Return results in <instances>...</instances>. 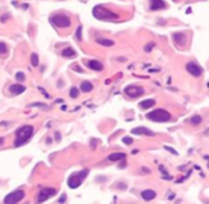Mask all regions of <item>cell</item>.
Wrapping results in <instances>:
<instances>
[{
    "label": "cell",
    "mask_w": 209,
    "mask_h": 204,
    "mask_svg": "<svg viewBox=\"0 0 209 204\" xmlns=\"http://www.w3.org/2000/svg\"><path fill=\"white\" fill-rule=\"evenodd\" d=\"M50 23L55 26V27H60V29H67L71 26V19L66 16V14H53L50 17Z\"/></svg>",
    "instance_id": "277c9868"
},
{
    "label": "cell",
    "mask_w": 209,
    "mask_h": 204,
    "mask_svg": "<svg viewBox=\"0 0 209 204\" xmlns=\"http://www.w3.org/2000/svg\"><path fill=\"white\" fill-rule=\"evenodd\" d=\"M58 201H60V203H63V201H66V196H63V197H61V198H60Z\"/></svg>",
    "instance_id": "f546056e"
},
{
    "label": "cell",
    "mask_w": 209,
    "mask_h": 204,
    "mask_svg": "<svg viewBox=\"0 0 209 204\" xmlns=\"http://www.w3.org/2000/svg\"><path fill=\"white\" fill-rule=\"evenodd\" d=\"M88 176V169H83L80 172H74L73 174H70L68 180H67V184L70 189H77L81 183L84 182V179Z\"/></svg>",
    "instance_id": "7a4b0ae2"
},
{
    "label": "cell",
    "mask_w": 209,
    "mask_h": 204,
    "mask_svg": "<svg viewBox=\"0 0 209 204\" xmlns=\"http://www.w3.org/2000/svg\"><path fill=\"white\" fill-rule=\"evenodd\" d=\"M132 135H147V136H152L154 132L149 130L148 128H144V126H140V128H134L131 130Z\"/></svg>",
    "instance_id": "7c38bea8"
},
{
    "label": "cell",
    "mask_w": 209,
    "mask_h": 204,
    "mask_svg": "<svg viewBox=\"0 0 209 204\" xmlns=\"http://www.w3.org/2000/svg\"><path fill=\"white\" fill-rule=\"evenodd\" d=\"M154 105H155V99H145V101L140 102V108L141 109H148V108L154 107Z\"/></svg>",
    "instance_id": "d6986e66"
},
{
    "label": "cell",
    "mask_w": 209,
    "mask_h": 204,
    "mask_svg": "<svg viewBox=\"0 0 209 204\" xmlns=\"http://www.w3.org/2000/svg\"><path fill=\"white\" fill-rule=\"evenodd\" d=\"M185 68H187V71L191 74V75L194 77H201L202 75V72H203V70H202V67L196 63H194V61H191V63H188L185 65Z\"/></svg>",
    "instance_id": "ba28073f"
},
{
    "label": "cell",
    "mask_w": 209,
    "mask_h": 204,
    "mask_svg": "<svg viewBox=\"0 0 209 204\" xmlns=\"http://www.w3.org/2000/svg\"><path fill=\"white\" fill-rule=\"evenodd\" d=\"M78 94H80V89H78V88H74V86H73V88L70 89V97L71 98H77Z\"/></svg>",
    "instance_id": "7402d4cb"
},
{
    "label": "cell",
    "mask_w": 209,
    "mask_h": 204,
    "mask_svg": "<svg viewBox=\"0 0 209 204\" xmlns=\"http://www.w3.org/2000/svg\"><path fill=\"white\" fill-rule=\"evenodd\" d=\"M32 65L37 67L39 65V55L37 54H32Z\"/></svg>",
    "instance_id": "603a6c76"
},
{
    "label": "cell",
    "mask_w": 209,
    "mask_h": 204,
    "mask_svg": "<svg viewBox=\"0 0 209 204\" xmlns=\"http://www.w3.org/2000/svg\"><path fill=\"white\" fill-rule=\"evenodd\" d=\"M23 198H24V191H23V190H16V191L7 194V196L4 197V203H6V204H9V203H19V201H22Z\"/></svg>",
    "instance_id": "8992f818"
},
{
    "label": "cell",
    "mask_w": 209,
    "mask_h": 204,
    "mask_svg": "<svg viewBox=\"0 0 209 204\" xmlns=\"http://www.w3.org/2000/svg\"><path fill=\"white\" fill-rule=\"evenodd\" d=\"M34 128L32 125H24L20 129H17L16 132V138H14V148H20L24 143H27L30 138L33 136Z\"/></svg>",
    "instance_id": "6da1fadb"
},
{
    "label": "cell",
    "mask_w": 209,
    "mask_h": 204,
    "mask_svg": "<svg viewBox=\"0 0 209 204\" xmlns=\"http://www.w3.org/2000/svg\"><path fill=\"white\" fill-rule=\"evenodd\" d=\"M124 92L130 98H138L144 94V88L142 86H138V85H130L124 89Z\"/></svg>",
    "instance_id": "52a82bcc"
},
{
    "label": "cell",
    "mask_w": 209,
    "mask_h": 204,
    "mask_svg": "<svg viewBox=\"0 0 209 204\" xmlns=\"http://www.w3.org/2000/svg\"><path fill=\"white\" fill-rule=\"evenodd\" d=\"M80 91L81 92H91L93 91V84L90 81H83L81 86H80Z\"/></svg>",
    "instance_id": "ac0fdd59"
},
{
    "label": "cell",
    "mask_w": 209,
    "mask_h": 204,
    "mask_svg": "<svg viewBox=\"0 0 209 204\" xmlns=\"http://www.w3.org/2000/svg\"><path fill=\"white\" fill-rule=\"evenodd\" d=\"M24 78H26V77H24V74H23V72H17V74H16V79H17L19 82L24 81Z\"/></svg>",
    "instance_id": "484cf974"
},
{
    "label": "cell",
    "mask_w": 209,
    "mask_h": 204,
    "mask_svg": "<svg viewBox=\"0 0 209 204\" xmlns=\"http://www.w3.org/2000/svg\"><path fill=\"white\" fill-rule=\"evenodd\" d=\"M24 91H26V86L22 85V84H13V85L10 86V92L13 95H20Z\"/></svg>",
    "instance_id": "4fadbf2b"
},
{
    "label": "cell",
    "mask_w": 209,
    "mask_h": 204,
    "mask_svg": "<svg viewBox=\"0 0 209 204\" xmlns=\"http://www.w3.org/2000/svg\"><path fill=\"white\" fill-rule=\"evenodd\" d=\"M192 126H198V125H201L202 123V118H201V115H195V116H192V118L188 120Z\"/></svg>",
    "instance_id": "44dd1931"
},
{
    "label": "cell",
    "mask_w": 209,
    "mask_h": 204,
    "mask_svg": "<svg viewBox=\"0 0 209 204\" xmlns=\"http://www.w3.org/2000/svg\"><path fill=\"white\" fill-rule=\"evenodd\" d=\"M172 40H174L175 45H185L188 40V36H187V33H174L172 34Z\"/></svg>",
    "instance_id": "30bf717a"
},
{
    "label": "cell",
    "mask_w": 209,
    "mask_h": 204,
    "mask_svg": "<svg viewBox=\"0 0 209 204\" xmlns=\"http://www.w3.org/2000/svg\"><path fill=\"white\" fill-rule=\"evenodd\" d=\"M7 54V48H6V44L0 43V55H6Z\"/></svg>",
    "instance_id": "cb8c5ba5"
},
{
    "label": "cell",
    "mask_w": 209,
    "mask_h": 204,
    "mask_svg": "<svg viewBox=\"0 0 209 204\" xmlns=\"http://www.w3.org/2000/svg\"><path fill=\"white\" fill-rule=\"evenodd\" d=\"M154 45H155V43H152V41H151V43H148L145 47H144V51H145V53H149V51L152 50V47H154Z\"/></svg>",
    "instance_id": "d4e9b609"
},
{
    "label": "cell",
    "mask_w": 209,
    "mask_h": 204,
    "mask_svg": "<svg viewBox=\"0 0 209 204\" xmlns=\"http://www.w3.org/2000/svg\"><path fill=\"white\" fill-rule=\"evenodd\" d=\"M166 7V3L164 0H149V9L152 11L162 10Z\"/></svg>",
    "instance_id": "8fae6325"
},
{
    "label": "cell",
    "mask_w": 209,
    "mask_h": 204,
    "mask_svg": "<svg viewBox=\"0 0 209 204\" xmlns=\"http://www.w3.org/2000/svg\"><path fill=\"white\" fill-rule=\"evenodd\" d=\"M141 197L145 201H151V200H154L155 197H156V193H155L154 190H144L142 193H141Z\"/></svg>",
    "instance_id": "5bb4252c"
},
{
    "label": "cell",
    "mask_w": 209,
    "mask_h": 204,
    "mask_svg": "<svg viewBox=\"0 0 209 204\" xmlns=\"http://www.w3.org/2000/svg\"><path fill=\"white\" fill-rule=\"evenodd\" d=\"M93 14H94V17H97V19H100V20H115V19L118 17L115 13H112V11L104 9L102 6H97V7H94Z\"/></svg>",
    "instance_id": "5b68a950"
},
{
    "label": "cell",
    "mask_w": 209,
    "mask_h": 204,
    "mask_svg": "<svg viewBox=\"0 0 209 204\" xmlns=\"http://www.w3.org/2000/svg\"><path fill=\"white\" fill-rule=\"evenodd\" d=\"M55 193H57V191H55L54 189H43V190L39 193V196H37V201H39V203H43L47 198L53 197Z\"/></svg>",
    "instance_id": "9c48e42d"
},
{
    "label": "cell",
    "mask_w": 209,
    "mask_h": 204,
    "mask_svg": "<svg viewBox=\"0 0 209 204\" xmlns=\"http://www.w3.org/2000/svg\"><path fill=\"white\" fill-rule=\"evenodd\" d=\"M77 38L78 40H81V27H78L77 29Z\"/></svg>",
    "instance_id": "83f0119b"
},
{
    "label": "cell",
    "mask_w": 209,
    "mask_h": 204,
    "mask_svg": "<svg viewBox=\"0 0 209 204\" xmlns=\"http://www.w3.org/2000/svg\"><path fill=\"white\" fill-rule=\"evenodd\" d=\"M125 159V153L121 152H117V153H111L108 156V160L110 162H118V160H124Z\"/></svg>",
    "instance_id": "2e32d148"
},
{
    "label": "cell",
    "mask_w": 209,
    "mask_h": 204,
    "mask_svg": "<svg viewBox=\"0 0 209 204\" xmlns=\"http://www.w3.org/2000/svg\"><path fill=\"white\" fill-rule=\"evenodd\" d=\"M141 170H142V173H149V169H147V167H142Z\"/></svg>",
    "instance_id": "f1b7e54d"
},
{
    "label": "cell",
    "mask_w": 209,
    "mask_h": 204,
    "mask_svg": "<svg viewBox=\"0 0 209 204\" xmlns=\"http://www.w3.org/2000/svg\"><path fill=\"white\" fill-rule=\"evenodd\" d=\"M147 118L149 119V120H154V122H169L172 116H171V113L168 111L159 108V109H154V111L148 112Z\"/></svg>",
    "instance_id": "3957f363"
},
{
    "label": "cell",
    "mask_w": 209,
    "mask_h": 204,
    "mask_svg": "<svg viewBox=\"0 0 209 204\" xmlns=\"http://www.w3.org/2000/svg\"><path fill=\"white\" fill-rule=\"evenodd\" d=\"M122 142L125 145H132V138H122Z\"/></svg>",
    "instance_id": "4316f807"
},
{
    "label": "cell",
    "mask_w": 209,
    "mask_h": 204,
    "mask_svg": "<svg viewBox=\"0 0 209 204\" xmlns=\"http://www.w3.org/2000/svg\"><path fill=\"white\" fill-rule=\"evenodd\" d=\"M61 55L66 57V58H74V57H76V51H74L73 48L67 47V48H64V50L61 51Z\"/></svg>",
    "instance_id": "ffe728a7"
},
{
    "label": "cell",
    "mask_w": 209,
    "mask_h": 204,
    "mask_svg": "<svg viewBox=\"0 0 209 204\" xmlns=\"http://www.w3.org/2000/svg\"><path fill=\"white\" fill-rule=\"evenodd\" d=\"M88 68H91V70H94V71H101L104 67H102V64L100 63V61H97V60H90L87 63Z\"/></svg>",
    "instance_id": "9a60e30c"
},
{
    "label": "cell",
    "mask_w": 209,
    "mask_h": 204,
    "mask_svg": "<svg viewBox=\"0 0 209 204\" xmlns=\"http://www.w3.org/2000/svg\"><path fill=\"white\" fill-rule=\"evenodd\" d=\"M95 41L100 44V45H104V47H112L114 45V41L112 40H108V38H102V37H97Z\"/></svg>",
    "instance_id": "e0dca14e"
}]
</instances>
